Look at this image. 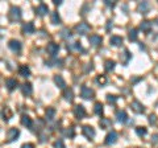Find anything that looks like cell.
<instances>
[{
    "label": "cell",
    "instance_id": "8992f818",
    "mask_svg": "<svg viewBox=\"0 0 158 148\" xmlns=\"http://www.w3.org/2000/svg\"><path fill=\"white\" fill-rule=\"evenodd\" d=\"M8 48L12 50V52L19 53L21 50V48H23V45H21V42L17 41V40H11V41L8 42Z\"/></svg>",
    "mask_w": 158,
    "mask_h": 148
},
{
    "label": "cell",
    "instance_id": "7a4b0ae2",
    "mask_svg": "<svg viewBox=\"0 0 158 148\" xmlns=\"http://www.w3.org/2000/svg\"><path fill=\"white\" fill-rule=\"evenodd\" d=\"M95 95L94 90L87 87V86H82V90H81V97L83 99H92Z\"/></svg>",
    "mask_w": 158,
    "mask_h": 148
},
{
    "label": "cell",
    "instance_id": "cb8c5ba5",
    "mask_svg": "<svg viewBox=\"0 0 158 148\" xmlns=\"http://www.w3.org/2000/svg\"><path fill=\"white\" fill-rule=\"evenodd\" d=\"M19 73L21 77H29L30 75V69L27 66V65H21L20 69H19Z\"/></svg>",
    "mask_w": 158,
    "mask_h": 148
},
{
    "label": "cell",
    "instance_id": "9c48e42d",
    "mask_svg": "<svg viewBox=\"0 0 158 148\" xmlns=\"http://www.w3.org/2000/svg\"><path fill=\"white\" fill-rule=\"evenodd\" d=\"M46 50H48V53L50 56L54 57L57 53H58V50H59V45L55 44V42H49L48 46H46Z\"/></svg>",
    "mask_w": 158,
    "mask_h": 148
},
{
    "label": "cell",
    "instance_id": "52a82bcc",
    "mask_svg": "<svg viewBox=\"0 0 158 148\" xmlns=\"http://www.w3.org/2000/svg\"><path fill=\"white\" fill-rule=\"evenodd\" d=\"M74 114H75V117H77L78 119L84 118L86 117V109H84L83 104H77L75 109H74Z\"/></svg>",
    "mask_w": 158,
    "mask_h": 148
},
{
    "label": "cell",
    "instance_id": "7c38bea8",
    "mask_svg": "<svg viewBox=\"0 0 158 148\" xmlns=\"http://www.w3.org/2000/svg\"><path fill=\"white\" fill-rule=\"evenodd\" d=\"M21 91H23L25 97H29V95H32V93H33V86H32V84H29V82H25V84H23V86H21Z\"/></svg>",
    "mask_w": 158,
    "mask_h": 148
},
{
    "label": "cell",
    "instance_id": "b9f144b4",
    "mask_svg": "<svg viewBox=\"0 0 158 148\" xmlns=\"http://www.w3.org/2000/svg\"><path fill=\"white\" fill-rule=\"evenodd\" d=\"M152 142L154 144H157L158 143V133H156V135H153V138H152Z\"/></svg>",
    "mask_w": 158,
    "mask_h": 148
},
{
    "label": "cell",
    "instance_id": "3957f363",
    "mask_svg": "<svg viewBox=\"0 0 158 148\" xmlns=\"http://www.w3.org/2000/svg\"><path fill=\"white\" fill-rule=\"evenodd\" d=\"M117 139H118V135H117V132L116 131H111L107 133V136H106V140H104V143L107 144V146H112V144H115L117 142Z\"/></svg>",
    "mask_w": 158,
    "mask_h": 148
},
{
    "label": "cell",
    "instance_id": "484cf974",
    "mask_svg": "<svg viewBox=\"0 0 158 148\" xmlns=\"http://www.w3.org/2000/svg\"><path fill=\"white\" fill-rule=\"evenodd\" d=\"M67 50H82V52H84V49L82 48L81 42H73V44H67Z\"/></svg>",
    "mask_w": 158,
    "mask_h": 148
},
{
    "label": "cell",
    "instance_id": "f6af8a7d",
    "mask_svg": "<svg viewBox=\"0 0 158 148\" xmlns=\"http://www.w3.org/2000/svg\"><path fill=\"white\" fill-rule=\"evenodd\" d=\"M156 24H157V25H158V20H156Z\"/></svg>",
    "mask_w": 158,
    "mask_h": 148
},
{
    "label": "cell",
    "instance_id": "2e32d148",
    "mask_svg": "<svg viewBox=\"0 0 158 148\" xmlns=\"http://www.w3.org/2000/svg\"><path fill=\"white\" fill-rule=\"evenodd\" d=\"M49 12V8H48V5L44 4V3H41L37 8H36V15H38V16H45L46 13Z\"/></svg>",
    "mask_w": 158,
    "mask_h": 148
},
{
    "label": "cell",
    "instance_id": "d590c367",
    "mask_svg": "<svg viewBox=\"0 0 158 148\" xmlns=\"http://www.w3.org/2000/svg\"><path fill=\"white\" fill-rule=\"evenodd\" d=\"M107 100H108V103H116L117 97H116V95H111V94H108V95H107Z\"/></svg>",
    "mask_w": 158,
    "mask_h": 148
},
{
    "label": "cell",
    "instance_id": "d4e9b609",
    "mask_svg": "<svg viewBox=\"0 0 158 148\" xmlns=\"http://www.w3.org/2000/svg\"><path fill=\"white\" fill-rule=\"evenodd\" d=\"M45 117L48 120H53L55 117V109L54 107H48V110H46V113H45Z\"/></svg>",
    "mask_w": 158,
    "mask_h": 148
},
{
    "label": "cell",
    "instance_id": "5b68a950",
    "mask_svg": "<svg viewBox=\"0 0 158 148\" xmlns=\"http://www.w3.org/2000/svg\"><path fill=\"white\" fill-rule=\"evenodd\" d=\"M75 31H77V33L78 35H86V33H88L90 31H91V27L87 24V23H81L79 25H77L75 27Z\"/></svg>",
    "mask_w": 158,
    "mask_h": 148
},
{
    "label": "cell",
    "instance_id": "4316f807",
    "mask_svg": "<svg viewBox=\"0 0 158 148\" xmlns=\"http://www.w3.org/2000/svg\"><path fill=\"white\" fill-rule=\"evenodd\" d=\"M50 21H52V24H61V17L58 15V12H52V15H50Z\"/></svg>",
    "mask_w": 158,
    "mask_h": 148
},
{
    "label": "cell",
    "instance_id": "d6986e66",
    "mask_svg": "<svg viewBox=\"0 0 158 148\" xmlns=\"http://www.w3.org/2000/svg\"><path fill=\"white\" fill-rule=\"evenodd\" d=\"M140 29L142 32H145V33H149L150 31H152V23L148 20H144L141 24H140Z\"/></svg>",
    "mask_w": 158,
    "mask_h": 148
},
{
    "label": "cell",
    "instance_id": "74e56055",
    "mask_svg": "<svg viewBox=\"0 0 158 148\" xmlns=\"http://www.w3.org/2000/svg\"><path fill=\"white\" fill-rule=\"evenodd\" d=\"M156 120H157V119H156V115H149V123L150 124H154V123H156Z\"/></svg>",
    "mask_w": 158,
    "mask_h": 148
},
{
    "label": "cell",
    "instance_id": "f1b7e54d",
    "mask_svg": "<svg viewBox=\"0 0 158 148\" xmlns=\"http://www.w3.org/2000/svg\"><path fill=\"white\" fill-rule=\"evenodd\" d=\"M21 124L23 126H25V127H30L32 126V119L28 117V115H23V117H21Z\"/></svg>",
    "mask_w": 158,
    "mask_h": 148
},
{
    "label": "cell",
    "instance_id": "e0dca14e",
    "mask_svg": "<svg viewBox=\"0 0 158 148\" xmlns=\"http://www.w3.org/2000/svg\"><path fill=\"white\" fill-rule=\"evenodd\" d=\"M131 109L133 110L136 114H141V113H144V106L138 102V100H133V102L131 103Z\"/></svg>",
    "mask_w": 158,
    "mask_h": 148
},
{
    "label": "cell",
    "instance_id": "1f68e13d",
    "mask_svg": "<svg viewBox=\"0 0 158 148\" xmlns=\"http://www.w3.org/2000/svg\"><path fill=\"white\" fill-rule=\"evenodd\" d=\"M137 37H138V33H137V29H131L129 31V35H128V38L131 40V41H136L137 40Z\"/></svg>",
    "mask_w": 158,
    "mask_h": 148
},
{
    "label": "cell",
    "instance_id": "83f0119b",
    "mask_svg": "<svg viewBox=\"0 0 158 148\" xmlns=\"http://www.w3.org/2000/svg\"><path fill=\"white\" fill-rule=\"evenodd\" d=\"M104 69H106V71H112L115 69V61L107 60L106 62H104Z\"/></svg>",
    "mask_w": 158,
    "mask_h": 148
},
{
    "label": "cell",
    "instance_id": "f35d334b",
    "mask_svg": "<svg viewBox=\"0 0 158 148\" xmlns=\"http://www.w3.org/2000/svg\"><path fill=\"white\" fill-rule=\"evenodd\" d=\"M104 4L106 5H108V7H115V2H109V0H104Z\"/></svg>",
    "mask_w": 158,
    "mask_h": 148
},
{
    "label": "cell",
    "instance_id": "8fae6325",
    "mask_svg": "<svg viewBox=\"0 0 158 148\" xmlns=\"http://www.w3.org/2000/svg\"><path fill=\"white\" fill-rule=\"evenodd\" d=\"M82 131H83V135L86 136V138H88V139L95 138V130L92 128L91 126H83Z\"/></svg>",
    "mask_w": 158,
    "mask_h": 148
},
{
    "label": "cell",
    "instance_id": "836d02e7",
    "mask_svg": "<svg viewBox=\"0 0 158 148\" xmlns=\"http://www.w3.org/2000/svg\"><path fill=\"white\" fill-rule=\"evenodd\" d=\"M61 37L62 38H70L71 37V33H70V29H67V28H63L62 31H61Z\"/></svg>",
    "mask_w": 158,
    "mask_h": 148
},
{
    "label": "cell",
    "instance_id": "f546056e",
    "mask_svg": "<svg viewBox=\"0 0 158 148\" xmlns=\"http://www.w3.org/2000/svg\"><path fill=\"white\" fill-rule=\"evenodd\" d=\"M94 113L96 114V115H103V104L100 103V102H96L95 104H94Z\"/></svg>",
    "mask_w": 158,
    "mask_h": 148
},
{
    "label": "cell",
    "instance_id": "4dcf8cb0",
    "mask_svg": "<svg viewBox=\"0 0 158 148\" xmlns=\"http://www.w3.org/2000/svg\"><path fill=\"white\" fill-rule=\"evenodd\" d=\"M63 135L67 136V138H74L75 136V131L73 127H69V128H65L63 130Z\"/></svg>",
    "mask_w": 158,
    "mask_h": 148
},
{
    "label": "cell",
    "instance_id": "30bf717a",
    "mask_svg": "<svg viewBox=\"0 0 158 148\" xmlns=\"http://www.w3.org/2000/svg\"><path fill=\"white\" fill-rule=\"evenodd\" d=\"M131 58H132V54L128 49H124L123 53H120V61L123 65H127L129 61H131Z\"/></svg>",
    "mask_w": 158,
    "mask_h": 148
},
{
    "label": "cell",
    "instance_id": "7402d4cb",
    "mask_svg": "<svg viewBox=\"0 0 158 148\" xmlns=\"http://www.w3.org/2000/svg\"><path fill=\"white\" fill-rule=\"evenodd\" d=\"M54 82H55V85L58 86L59 89H65V86H66V82H65V79L62 78V75H59V74L54 75Z\"/></svg>",
    "mask_w": 158,
    "mask_h": 148
},
{
    "label": "cell",
    "instance_id": "44dd1931",
    "mask_svg": "<svg viewBox=\"0 0 158 148\" xmlns=\"http://www.w3.org/2000/svg\"><path fill=\"white\" fill-rule=\"evenodd\" d=\"M99 126H100L102 128H104V130H106V128H109L111 126H112V120H111V119H108V118H102V119L99 120Z\"/></svg>",
    "mask_w": 158,
    "mask_h": 148
},
{
    "label": "cell",
    "instance_id": "603a6c76",
    "mask_svg": "<svg viewBox=\"0 0 158 148\" xmlns=\"http://www.w3.org/2000/svg\"><path fill=\"white\" fill-rule=\"evenodd\" d=\"M63 97H65V99H66V100L73 102V100H74V91H73V89H65Z\"/></svg>",
    "mask_w": 158,
    "mask_h": 148
},
{
    "label": "cell",
    "instance_id": "d6a6232c",
    "mask_svg": "<svg viewBox=\"0 0 158 148\" xmlns=\"http://www.w3.org/2000/svg\"><path fill=\"white\" fill-rule=\"evenodd\" d=\"M95 81H96V84H99L100 86H103V85L107 84V77H106V75H98Z\"/></svg>",
    "mask_w": 158,
    "mask_h": 148
},
{
    "label": "cell",
    "instance_id": "6da1fadb",
    "mask_svg": "<svg viewBox=\"0 0 158 148\" xmlns=\"http://www.w3.org/2000/svg\"><path fill=\"white\" fill-rule=\"evenodd\" d=\"M9 20L11 21H16V20H20L21 19V9L19 7H12V8L9 9Z\"/></svg>",
    "mask_w": 158,
    "mask_h": 148
},
{
    "label": "cell",
    "instance_id": "ba28073f",
    "mask_svg": "<svg viewBox=\"0 0 158 148\" xmlns=\"http://www.w3.org/2000/svg\"><path fill=\"white\" fill-rule=\"evenodd\" d=\"M21 31H23L24 35H32V33H34V31H36L34 24L33 23H25V24H23V27H21Z\"/></svg>",
    "mask_w": 158,
    "mask_h": 148
},
{
    "label": "cell",
    "instance_id": "7bdbcfd3",
    "mask_svg": "<svg viewBox=\"0 0 158 148\" xmlns=\"http://www.w3.org/2000/svg\"><path fill=\"white\" fill-rule=\"evenodd\" d=\"M112 29V21H108V24H107V31Z\"/></svg>",
    "mask_w": 158,
    "mask_h": 148
},
{
    "label": "cell",
    "instance_id": "ac0fdd59",
    "mask_svg": "<svg viewBox=\"0 0 158 148\" xmlns=\"http://www.w3.org/2000/svg\"><path fill=\"white\" fill-rule=\"evenodd\" d=\"M116 118H117V120L120 122V123H125V122L128 120V115L124 110H117L116 111Z\"/></svg>",
    "mask_w": 158,
    "mask_h": 148
},
{
    "label": "cell",
    "instance_id": "4fadbf2b",
    "mask_svg": "<svg viewBox=\"0 0 158 148\" xmlns=\"http://www.w3.org/2000/svg\"><path fill=\"white\" fill-rule=\"evenodd\" d=\"M5 86L9 91H13V90L19 86V82H17V79H15V78H8V79H5Z\"/></svg>",
    "mask_w": 158,
    "mask_h": 148
},
{
    "label": "cell",
    "instance_id": "277c9868",
    "mask_svg": "<svg viewBox=\"0 0 158 148\" xmlns=\"http://www.w3.org/2000/svg\"><path fill=\"white\" fill-rule=\"evenodd\" d=\"M20 136V131L19 128H9L8 132H7V140L11 143V142H15V140Z\"/></svg>",
    "mask_w": 158,
    "mask_h": 148
},
{
    "label": "cell",
    "instance_id": "9a60e30c",
    "mask_svg": "<svg viewBox=\"0 0 158 148\" xmlns=\"http://www.w3.org/2000/svg\"><path fill=\"white\" fill-rule=\"evenodd\" d=\"M102 41H103V38L100 37V36H98V35H91L88 37V42L92 46H99L100 44H102Z\"/></svg>",
    "mask_w": 158,
    "mask_h": 148
},
{
    "label": "cell",
    "instance_id": "60d3db41",
    "mask_svg": "<svg viewBox=\"0 0 158 148\" xmlns=\"http://www.w3.org/2000/svg\"><path fill=\"white\" fill-rule=\"evenodd\" d=\"M86 65H87V66H86V69H84L86 73H87V71H91L92 70V64L90 62V64H86Z\"/></svg>",
    "mask_w": 158,
    "mask_h": 148
},
{
    "label": "cell",
    "instance_id": "ab89813d",
    "mask_svg": "<svg viewBox=\"0 0 158 148\" xmlns=\"http://www.w3.org/2000/svg\"><path fill=\"white\" fill-rule=\"evenodd\" d=\"M21 148H34V144L27 143V144H23V146H21Z\"/></svg>",
    "mask_w": 158,
    "mask_h": 148
},
{
    "label": "cell",
    "instance_id": "e575fe53",
    "mask_svg": "<svg viewBox=\"0 0 158 148\" xmlns=\"http://www.w3.org/2000/svg\"><path fill=\"white\" fill-rule=\"evenodd\" d=\"M136 133H137L138 136H145L146 133H148V130L145 127H137L136 128Z\"/></svg>",
    "mask_w": 158,
    "mask_h": 148
},
{
    "label": "cell",
    "instance_id": "8d00e7d4",
    "mask_svg": "<svg viewBox=\"0 0 158 148\" xmlns=\"http://www.w3.org/2000/svg\"><path fill=\"white\" fill-rule=\"evenodd\" d=\"M54 148H66V147H65V143L62 140H57V142H54Z\"/></svg>",
    "mask_w": 158,
    "mask_h": 148
},
{
    "label": "cell",
    "instance_id": "ffe728a7",
    "mask_svg": "<svg viewBox=\"0 0 158 148\" xmlns=\"http://www.w3.org/2000/svg\"><path fill=\"white\" fill-rule=\"evenodd\" d=\"M109 44L113 46H120L123 44V37H121V36H112V37L109 38Z\"/></svg>",
    "mask_w": 158,
    "mask_h": 148
},
{
    "label": "cell",
    "instance_id": "ee69618b",
    "mask_svg": "<svg viewBox=\"0 0 158 148\" xmlns=\"http://www.w3.org/2000/svg\"><path fill=\"white\" fill-rule=\"evenodd\" d=\"M53 3H54L55 5H59V4H62V0H53Z\"/></svg>",
    "mask_w": 158,
    "mask_h": 148
},
{
    "label": "cell",
    "instance_id": "5bb4252c",
    "mask_svg": "<svg viewBox=\"0 0 158 148\" xmlns=\"http://www.w3.org/2000/svg\"><path fill=\"white\" fill-rule=\"evenodd\" d=\"M149 9H150V4L148 2H141L137 5V11L140 13H142V15H146V13L149 12Z\"/></svg>",
    "mask_w": 158,
    "mask_h": 148
}]
</instances>
